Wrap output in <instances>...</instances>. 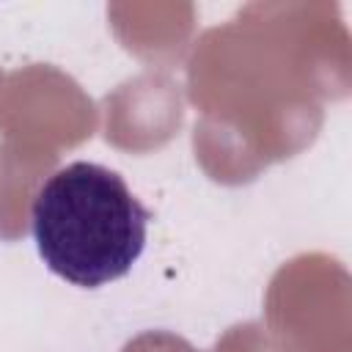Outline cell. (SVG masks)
I'll list each match as a JSON object with an SVG mask.
<instances>
[{"instance_id":"6da1fadb","label":"cell","mask_w":352,"mask_h":352,"mask_svg":"<svg viewBox=\"0 0 352 352\" xmlns=\"http://www.w3.org/2000/svg\"><path fill=\"white\" fill-rule=\"evenodd\" d=\"M148 220L151 212L121 173L85 160L55 170L30 206L41 261L82 289L104 286L132 270L146 248Z\"/></svg>"}]
</instances>
